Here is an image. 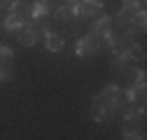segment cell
<instances>
[{"label": "cell", "mask_w": 147, "mask_h": 140, "mask_svg": "<svg viewBox=\"0 0 147 140\" xmlns=\"http://www.w3.org/2000/svg\"><path fill=\"white\" fill-rule=\"evenodd\" d=\"M110 28H112V16L110 14H100L98 19L91 24L89 35H94V38H105V35L110 33Z\"/></svg>", "instance_id": "cell-2"}, {"label": "cell", "mask_w": 147, "mask_h": 140, "mask_svg": "<svg viewBox=\"0 0 147 140\" xmlns=\"http://www.w3.org/2000/svg\"><path fill=\"white\" fill-rule=\"evenodd\" d=\"M45 14H49V0H35L30 5V16L33 19H40Z\"/></svg>", "instance_id": "cell-7"}, {"label": "cell", "mask_w": 147, "mask_h": 140, "mask_svg": "<svg viewBox=\"0 0 147 140\" xmlns=\"http://www.w3.org/2000/svg\"><path fill=\"white\" fill-rule=\"evenodd\" d=\"M103 12V3L96 0H80V16L84 19H96V14Z\"/></svg>", "instance_id": "cell-4"}, {"label": "cell", "mask_w": 147, "mask_h": 140, "mask_svg": "<svg viewBox=\"0 0 147 140\" xmlns=\"http://www.w3.org/2000/svg\"><path fill=\"white\" fill-rule=\"evenodd\" d=\"M47 49L49 51H61L63 47H65V42H63V38L61 35H56V33H47Z\"/></svg>", "instance_id": "cell-8"}, {"label": "cell", "mask_w": 147, "mask_h": 140, "mask_svg": "<svg viewBox=\"0 0 147 140\" xmlns=\"http://www.w3.org/2000/svg\"><path fill=\"white\" fill-rule=\"evenodd\" d=\"M3 16H5V7H0V21H3Z\"/></svg>", "instance_id": "cell-13"}, {"label": "cell", "mask_w": 147, "mask_h": 140, "mask_svg": "<svg viewBox=\"0 0 147 140\" xmlns=\"http://www.w3.org/2000/svg\"><path fill=\"white\" fill-rule=\"evenodd\" d=\"M117 91H119V86H117V84H107L105 89L96 96V100H98L100 105H105L107 110H112V112H115V96H117Z\"/></svg>", "instance_id": "cell-3"}, {"label": "cell", "mask_w": 147, "mask_h": 140, "mask_svg": "<svg viewBox=\"0 0 147 140\" xmlns=\"http://www.w3.org/2000/svg\"><path fill=\"white\" fill-rule=\"evenodd\" d=\"M19 44L21 47H33L35 42H38V30L35 28H30V26H21L19 28Z\"/></svg>", "instance_id": "cell-5"}, {"label": "cell", "mask_w": 147, "mask_h": 140, "mask_svg": "<svg viewBox=\"0 0 147 140\" xmlns=\"http://www.w3.org/2000/svg\"><path fill=\"white\" fill-rule=\"evenodd\" d=\"M3 26H5L7 30H16V28H21V26H24V16L16 12V9H9V14L3 19Z\"/></svg>", "instance_id": "cell-6"}, {"label": "cell", "mask_w": 147, "mask_h": 140, "mask_svg": "<svg viewBox=\"0 0 147 140\" xmlns=\"http://www.w3.org/2000/svg\"><path fill=\"white\" fill-rule=\"evenodd\" d=\"M107 114H112V110H107L105 105H100L98 100L91 105V119H94V121H105Z\"/></svg>", "instance_id": "cell-9"}, {"label": "cell", "mask_w": 147, "mask_h": 140, "mask_svg": "<svg viewBox=\"0 0 147 140\" xmlns=\"http://www.w3.org/2000/svg\"><path fill=\"white\" fill-rule=\"evenodd\" d=\"M145 21H147L145 9H138V12L133 14V21H131V24H136V28H145Z\"/></svg>", "instance_id": "cell-10"}, {"label": "cell", "mask_w": 147, "mask_h": 140, "mask_svg": "<svg viewBox=\"0 0 147 140\" xmlns=\"http://www.w3.org/2000/svg\"><path fill=\"white\" fill-rule=\"evenodd\" d=\"M12 59H14V51L7 47H0V63H9Z\"/></svg>", "instance_id": "cell-11"}, {"label": "cell", "mask_w": 147, "mask_h": 140, "mask_svg": "<svg viewBox=\"0 0 147 140\" xmlns=\"http://www.w3.org/2000/svg\"><path fill=\"white\" fill-rule=\"evenodd\" d=\"M16 5H19V0H0V7H5V9H14Z\"/></svg>", "instance_id": "cell-12"}, {"label": "cell", "mask_w": 147, "mask_h": 140, "mask_svg": "<svg viewBox=\"0 0 147 140\" xmlns=\"http://www.w3.org/2000/svg\"><path fill=\"white\" fill-rule=\"evenodd\" d=\"M98 51H100V38H94V35H86V38L77 40V44H75V54L80 59L96 56Z\"/></svg>", "instance_id": "cell-1"}]
</instances>
